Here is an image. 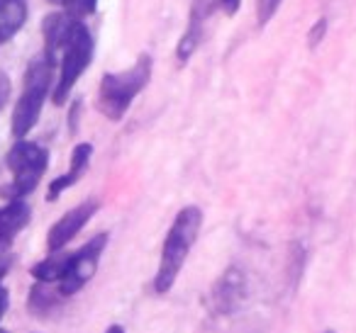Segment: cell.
<instances>
[{
  "label": "cell",
  "instance_id": "obj_7",
  "mask_svg": "<svg viewBox=\"0 0 356 333\" xmlns=\"http://www.w3.org/2000/svg\"><path fill=\"white\" fill-rule=\"evenodd\" d=\"M98 207H100L98 200H86V202H81L79 207L66 212V214L51 226L49 234H47V248H49L51 253H59V250L64 248L71 239H76V234L93 219Z\"/></svg>",
  "mask_w": 356,
  "mask_h": 333
},
{
  "label": "cell",
  "instance_id": "obj_23",
  "mask_svg": "<svg viewBox=\"0 0 356 333\" xmlns=\"http://www.w3.org/2000/svg\"><path fill=\"white\" fill-rule=\"evenodd\" d=\"M0 333H10V331H6V328H0Z\"/></svg>",
  "mask_w": 356,
  "mask_h": 333
},
{
  "label": "cell",
  "instance_id": "obj_1",
  "mask_svg": "<svg viewBox=\"0 0 356 333\" xmlns=\"http://www.w3.org/2000/svg\"><path fill=\"white\" fill-rule=\"evenodd\" d=\"M200 226H203V212H200V207H195V205L184 207V210L176 214L166 239H163L161 260H159L156 278H154V289H156V294H166L168 289L173 287L178 273H181L186 258H188L191 248H193L195 239H198Z\"/></svg>",
  "mask_w": 356,
  "mask_h": 333
},
{
  "label": "cell",
  "instance_id": "obj_15",
  "mask_svg": "<svg viewBox=\"0 0 356 333\" xmlns=\"http://www.w3.org/2000/svg\"><path fill=\"white\" fill-rule=\"evenodd\" d=\"M49 3L56 8H61V12L76 17V20L93 15L95 8H98V0H49Z\"/></svg>",
  "mask_w": 356,
  "mask_h": 333
},
{
  "label": "cell",
  "instance_id": "obj_13",
  "mask_svg": "<svg viewBox=\"0 0 356 333\" xmlns=\"http://www.w3.org/2000/svg\"><path fill=\"white\" fill-rule=\"evenodd\" d=\"M27 22V0H0V44L10 42Z\"/></svg>",
  "mask_w": 356,
  "mask_h": 333
},
{
  "label": "cell",
  "instance_id": "obj_3",
  "mask_svg": "<svg viewBox=\"0 0 356 333\" xmlns=\"http://www.w3.org/2000/svg\"><path fill=\"white\" fill-rule=\"evenodd\" d=\"M51 71L54 66L42 56L35 59L27 66L25 74V85H22V95L15 105V112H13V137L20 142L27 134L32 132V127L37 124L44 108V100L51 90Z\"/></svg>",
  "mask_w": 356,
  "mask_h": 333
},
{
  "label": "cell",
  "instance_id": "obj_24",
  "mask_svg": "<svg viewBox=\"0 0 356 333\" xmlns=\"http://www.w3.org/2000/svg\"><path fill=\"white\" fill-rule=\"evenodd\" d=\"M325 333H334V331H325Z\"/></svg>",
  "mask_w": 356,
  "mask_h": 333
},
{
  "label": "cell",
  "instance_id": "obj_21",
  "mask_svg": "<svg viewBox=\"0 0 356 333\" xmlns=\"http://www.w3.org/2000/svg\"><path fill=\"white\" fill-rule=\"evenodd\" d=\"M8 307H10V292L6 289V284L0 282V318L6 316Z\"/></svg>",
  "mask_w": 356,
  "mask_h": 333
},
{
  "label": "cell",
  "instance_id": "obj_9",
  "mask_svg": "<svg viewBox=\"0 0 356 333\" xmlns=\"http://www.w3.org/2000/svg\"><path fill=\"white\" fill-rule=\"evenodd\" d=\"M247 294H249V287H247L244 273L239 268H227L220 275L218 282H215L210 302H213V309L218 314H234L244 304Z\"/></svg>",
  "mask_w": 356,
  "mask_h": 333
},
{
  "label": "cell",
  "instance_id": "obj_14",
  "mask_svg": "<svg viewBox=\"0 0 356 333\" xmlns=\"http://www.w3.org/2000/svg\"><path fill=\"white\" fill-rule=\"evenodd\" d=\"M69 260H71V253H54L49 258H44L42 263H37L32 268V278L42 284H59L64 280L66 270H69Z\"/></svg>",
  "mask_w": 356,
  "mask_h": 333
},
{
  "label": "cell",
  "instance_id": "obj_4",
  "mask_svg": "<svg viewBox=\"0 0 356 333\" xmlns=\"http://www.w3.org/2000/svg\"><path fill=\"white\" fill-rule=\"evenodd\" d=\"M8 168L13 173L10 185H6L0 190V195L8 200H22L30 192H35V187L40 185L42 176H44L47 166H49V151L44 146L35 142H17L8 153Z\"/></svg>",
  "mask_w": 356,
  "mask_h": 333
},
{
  "label": "cell",
  "instance_id": "obj_2",
  "mask_svg": "<svg viewBox=\"0 0 356 333\" xmlns=\"http://www.w3.org/2000/svg\"><path fill=\"white\" fill-rule=\"evenodd\" d=\"M154 61L149 54H139L137 61L129 66L127 71H120V74H105L100 78L98 88V110L113 122L127 114V110L132 108L134 98L142 93L144 88L152 80Z\"/></svg>",
  "mask_w": 356,
  "mask_h": 333
},
{
  "label": "cell",
  "instance_id": "obj_16",
  "mask_svg": "<svg viewBox=\"0 0 356 333\" xmlns=\"http://www.w3.org/2000/svg\"><path fill=\"white\" fill-rule=\"evenodd\" d=\"M56 302H59V297H56V294H51L42 282H37L35 287H32V292H30V309L35 314H47L49 309L56 307Z\"/></svg>",
  "mask_w": 356,
  "mask_h": 333
},
{
  "label": "cell",
  "instance_id": "obj_10",
  "mask_svg": "<svg viewBox=\"0 0 356 333\" xmlns=\"http://www.w3.org/2000/svg\"><path fill=\"white\" fill-rule=\"evenodd\" d=\"M81 20L66 15V12H51V15L44 17L42 22V35H44V59L49 61L51 66L56 64V54H61L69 42V37L74 35L76 25Z\"/></svg>",
  "mask_w": 356,
  "mask_h": 333
},
{
  "label": "cell",
  "instance_id": "obj_22",
  "mask_svg": "<svg viewBox=\"0 0 356 333\" xmlns=\"http://www.w3.org/2000/svg\"><path fill=\"white\" fill-rule=\"evenodd\" d=\"M105 333H127V331H124L122 326H118V323H113V326H110V328H108V331H105Z\"/></svg>",
  "mask_w": 356,
  "mask_h": 333
},
{
  "label": "cell",
  "instance_id": "obj_17",
  "mask_svg": "<svg viewBox=\"0 0 356 333\" xmlns=\"http://www.w3.org/2000/svg\"><path fill=\"white\" fill-rule=\"evenodd\" d=\"M283 6V0H257V22L259 27L268 25L271 17L278 12V8Z\"/></svg>",
  "mask_w": 356,
  "mask_h": 333
},
{
  "label": "cell",
  "instance_id": "obj_18",
  "mask_svg": "<svg viewBox=\"0 0 356 333\" xmlns=\"http://www.w3.org/2000/svg\"><path fill=\"white\" fill-rule=\"evenodd\" d=\"M325 35H327V17H320V20L310 27V35H307V46H310V49H317V44L325 40Z\"/></svg>",
  "mask_w": 356,
  "mask_h": 333
},
{
  "label": "cell",
  "instance_id": "obj_20",
  "mask_svg": "<svg viewBox=\"0 0 356 333\" xmlns=\"http://www.w3.org/2000/svg\"><path fill=\"white\" fill-rule=\"evenodd\" d=\"M8 98H10V80H8V76L0 71V110L6 108Z\"/></svg>",
  "mask_w": 356,
  "mask_h": 333
},
{
  "label": "cell",
  "instance_id": "obj_8",
  "mask_svg": "<svg viewBox=\"0 0 356 333\" xmlns=\"http://www.w3.org/2000/svg\"><path fill=\"white\" fill-rule=\"evenodd\" d=\"M213 12H215V0H193L188 27H186L184 37L178 40V46H176L178 64H188L191 56H193L195 51H198V46L203 44L205 27H208Z\"/></svg>",
  "mask_w": 356,
  "mask_h": 333
},
{
  "label": "cell",
  "instance_id": "obj_11",
  "mask_svg": "<svg viewBox=\"0 0 356 333\" xmlns=\"http://www.w3.org/2000/svg\"><path fill=\"white\" fill-rule=\"evenodd\" d=\"M32 210L25 200H10L6 207H0V258L13 246L15 236L30 224Z\"/></svg>",
  "mask_w": 356,
  "mask_h": 333
},
{
  "label": "cell",
  "instance_id": "obj_12",
  "mask_svg": "<svg viewBox=\"0 0 356 333\" xmlns=\"http://www.w3.org/2000/svg\"><path fill=\"white\" fill-rule=\"evenodd\" d=\"M90 156H93V146H90V144H79V146L74 148V153H71V168H69V173L59 176L56 180H51L49 190H47V200L54 202L56 197L61 195V192H66L71 185H76V182L81 180V176H83V173L88 171Z\"/></svg>",
  "mask_w": 356,
  "mask_h": 333
},
{
  "label": "cell",
  "instance_id": "obj_19",
  "mask_svg": "<svg viewBox=\"0 0 356 333\" xmlns=\"http://www.w3.org/2000/svg\"><path fill=\"white\" fill-rule=\"evenodd\" d=\"M239 6H242V0H215V8H220L227 17L237 15Z\"/></svg>",
  "mask_w": 356,
  "mask_h": 333
},
{
  "label": "cell",
  "instance_id": "obj_5",
  "mask_svg": "<svg viewBox=\"0 0 356 333\" xmlns=\"http://www.w3.org/2000/svg\"><path fill=\"white\" fill-rule=\"evenodd\" d=\"M93 61V37L90 30L79 22L74 30V35L69 37L64 51H61V69H59V80H56V88L51 93L54 105H64L69 100L74 85L79 83V78L83 76V71Z\"/></svg>",
  "mask_w": 356,
  "mask_h": 333
},
{
  "label": "cell",
  "instance_id": "obj_6",
  "mask_svg": "<svg viewBox=\"0 0 356 333\" xmlns=\"http://www.w3.org/2000/svg\"><path fill=\"white\" fill-rule=\"evenodd\" d=\"M105 246H108V234H98L86 246H81L76 253H71L69 270H66L64 280L59 282L61 297H71V294H76L79 289H83L90 282V278L98 270L100 255H103Z\"/></svg>",
  "mask_w": 356,
  "mask_h": 333
}]
</instances>
